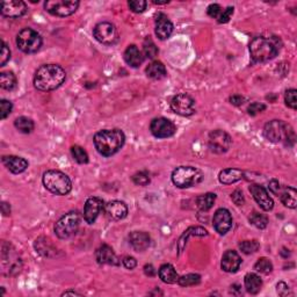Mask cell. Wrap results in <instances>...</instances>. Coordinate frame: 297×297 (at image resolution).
<instances>
[{
    "label": "cell",
    "mask_w": 297,
    "mask_h": 297,
    "mask_svg": "<svg viewBox=\"0 0 297 297\" xmlns=\"http://www.w3.org/2000/svg\"><path fill=\"white\" fill-rule=\"evenodd\" d=\"M66 73L57 64H45L40 66L34 76V86L37 90L48 92V91H53L62 86V84L65 82Z\"/></svg>",
    "instance_id": "cell-1"
},
{
    "label": "cell",
    "mask_w": 297,
    "mask_h": 297,
    "mask_svg": "<svg viewBox=\"0 0 297 297\" xmlns=\"http://www.w3.org/2000/svg\"><path fill=\"white\" fill-rule=\"evenodd\" d=\"M94 147L101 156L110 157L123 147L126 136L120 129H104L100 130L94 136Z\"/></svg>",
    "instance_id": "cell-2"
},
{
    "label": "cell",
    "mask_w": 297,
    "mask_h": 297,
    "mask_svg": "<svg viewBox=\"0 0 297 297\" xmlns=\"http://www.w3.org/2000/svg\"><path fill=\"white\" fill-rule=\"evenodd\" d=\"M264 135L272 143H283L286 147H293L295 144L296 135L295 131L289 124L281 120H273L266 123L264 128Z\"/></svg>",
    "instance_id": "cell-3"
},
{
    "label": "cell",
    "mask_w": 297,
    "mask_h": 297,
    "mask_svg": "<svg viewBox=\"0 0 297 297\" xmlns=\"http://www.w3.org/2000/svg\"><path fill=\"white\" fill-rule=\"evenodd\" d=\"M280 47L274 39L258 36L249 43L251 58L256 63H264L271 60L278 55Z\"/></svg>",
    "instance_id": "cell-4"
},
{
    "label": "cell",
    "mask_w": 297,
    "mask_h": 297,
    "mask_svg": "<svg viewBox=\"0 0 297 297\" xmlns=\"http://www.w3.org/2000/svg\"><path fill=\"white\" fill-rule=\"evenodd\" d=\"M42 182L47 190L55 195H66L72 190L71 179L60 171H47L43 174Z\"/></svg>",
    "instance_id": "cell-5"
},
{
    "label": "cell",
    "mask_w": 297,
    "mask_h": 297,
    "mask_svg": "<svg viewBox=\"0 0 297 297\" xmlns=\"http://www.w3.org/2000/svg\"><path fill=\"white\" fill-rule=\"evenodd\" d=\"M203 179L202 172L193 166L177 167L172 173V181L179 188H188L200 184Z\"/></svg>",
    "instance_id": "cell-6"
},
{
    "label": "cell",
    "mask_w": 297,
    "mask_h": 297,
    "mask_svg": "<svg viewBox=\"0 0 297 297\" xmlns=\"http://www.w3.org/2000/svg\"><path fill=\"white\" fill-rule=\"evenodd\" d=\"M16 46L25 53H34L42 47V37L36 30L25 28L16 36Z\"/></svg>",
    "instance_id": "cell-7"
},
{
    "label": "cell",
    "mask_w": 297,
    "mask_h": 297,
    "mask_svg": "<svg viewBox=\"0 0 297 297\" xmlns=\"http://www.w3.org/2000/svg\"><path fill=\"white\" fill-rule=\"evenodd\" d=\"M80 216L77 211H71L60 217L55 224V234L60 239H67L78 231Z\"/></svg>",
    "instance_id": "cell-8"
},
{
    "label": "cell",
    "mask_w": 297,
    "mask_h": 297,
    "mask_svg": "<svg viewBox=\"0 0 297 297\" xmlns=\"http://www.w3.org/2000/svg\"><path fill=\"white\" fill-rule=\"evenodd\" d=\"M78 7L79 1L77 0H48L45 2L46 11L59 18L72 15Z\"/></svg>",
    "instance_id": "cell-9"
},
{
    "label": "cell",
    "mask_w": 297,
    "mask_h": 297,
    "mask_svg": "<svg viewBox=\"0 0 297 297\" xmlns=\"http://www.w3.org/2000/svg\"><path fill=\"white\" fill-rule=\"evenodd\" d=\"M93 35L98 42L106 46L115 45L119 40V34L115 26L110 22H100L94 27Z\"/></svg>",
    "instance_id": "cell-10"
},
{
    "label": "cell",
    "mask_w": 297,
    "mask_h": 297,
    "mask_svg": "<svg viewBox=\"0 0 297 297\" xmlns=\"http://www.w3.org/2000/svg\"><path fill=\"white\" fill-rule=\"evenodd\" d=\"M171 108L178 115L191 116L195 113V101L188 94H178L172 99Z\"/></svg>",
    "instance_id": "cell-11"
},
{
    "label": "cell",
    "mask_w": 297,
    "mask_h": 297,
    "mask_svg": "<svg viewBox=\"0 0 297 297\" xmlns=\"http://www.w3.org/2000/svg\"><path fill=\"white\" fill-rule=\"evenodd\" d=\"M232 140L223 130H215L209 135V148L215 153H224L230 148Z\"/></svg>",
    "instance_id": "cell-12"
},
{
    "label": "cell",
    "mask_w": 297,
    "mask_h": 297,
    "mask_svg": "<svg viewBox=\"0 0 297 297\" xmlns=\"http://www.w3.org/2000/svg\"><path fill=\"white\" fill-rule=\"evenodd\" d=\"M150 130L154 137L157 138H168L172 137L177 131L174 123L165 117H158L152 120L150 124Z\"/></svg>",
    "instance_id": "cell-13"
},
{
    "label": "cell",
    "mask_w": 297,
    "mask_h": 297,
    "mask_svg": "<svg viewBox=\"0 0 297 297\" xmlns=\"http://www.w3.org/2000/svg\"><path fill=\"white\" fill-rule=\"evenodd\" d=\"M214 228L219 235H225L232 227V216L230 211L225 208L216 210L214 215Z\"/></svg>",
    "instance_id": "cell-14"
},
{
    "label": "cell",
    "mask_w": 297,
    "mask_h": 297,
    "mask_svg": "<svg viewBox=\"0 0 297 297\" xmlns=\"http://www.w3.org/2000/svg\"><path fill=\"white\" fill-rule=\"evenodd\" d=\"M26 12L27 5L21 0H8V1H2L1 4V14L6 18H21L26 14Z\"/></svg>",
    "instance_id": "cell-15"
},
{
    "label": "cell",
    "mask_w": 297,
    "mask_h": 297,
    "mask_svg": "<svg viewBox=\"0 0 297 297\" xmlns=\"http://www.w3.org/2000/svg\"><path fill=\"white\" fill-rule=\"evenodd\" d=\"M249 192H251L256 203L260 205V208L264 209L265 211L272 210L273 207H274V202H273L272 198L269 197L268 192L262 186L253 184L249 186Z\"/></svg>",
    "instance_id": "cell-16"
},
{
    "label": "cell",
    "mask_w": 297,
    "mask_h": 297,
    "mask_svg": "<svg viewBox=\"0 0 297 297\" xmlns=\"http://www.w3.org/2000/svg\"><path fill=\"white\" fill-rule=\"evenodd\" d=\"M101 209H103V201L99 198H90L84 207V218L89 224L97 221Z\"/></svg>",
    "instance_id": "cell-17"
},
{
    "label": "cell",
    "mask_w": 297,
    "mask_h": 297,
    "mask_svg": "<svg viewBox=\"0 0 297 297\" xmlns=\"http://www.w3.org/2000/svg\"><path fill=\"white\" fill-rule=\"evenodd\" d=\"M96 259L100 265H111V266H119L120 260L113 251V248L108 245H101L96 252Z\"/></svg>",
    "instance_id": "cell-18"
},
{
    "label": "cell",
    "mask_w": 297,
    "mask_h": 297,
    "mask_svg": "<svg viewBox=\"0 0 297 297\" xmlns=\"http://www.w3.org/2000/svg\"><path fill=\"white\" fill-rule=\"evenodd\" d=\"M156 35L159 40H166L173 33V23L171 20L165 15L164 13H159L156 16V28H154Z\"/></svg>",
    "instance_id": "cell-19"
},
{
    "label": "cell",
    "mask_w": 297,
    "mask_h": 297,
    "mask_svg": "<svg viewBox=\"0 0 297 297\" xmlns=\"http://www.w3.org/2000/svg\"><path fill=\"white\" fill-rule=\"evenodd\" d=\"M104 211L107 216L114 221H120L127 217L128 215V207L124 202L121 201H110L104 205Z\"/></svg>",
    "instance_id": "cell-20"
},
{
    "label": "cell",
    "mask_w": 297,
    "mask_h": 297,
    "mask_svg": "<svg viewBox=\"0 0 297 297\" xmlns=\"http://www.w3.org/2000/svg\"><path fill=\"white\" fill-rule=\"evenodd\" d=\"M242 259L237 252L227 251L222 256L221 267L227 273H235L241 267Z\"/></svg>",
    "instance_id": "cell-21"
},
{
    "label": "cell",
    "mask_w": 297,
    "mask_h": 297,
    "mask_svg": "<svg viewBox=\"0 0 297 297\" xmlns=\"http://www.w3.org/2000/svg\"><path fill=\"white\" fill-rule=\"evenodd\" d=\"M2 164L9 172L14 174L22 173L28 167V161L25 158L18 156H4L2 157Z\"/></svg>",
    "instance_id": "cell-22"
},
{
    "label": "cell",
    "mask_w": 297,
    "mask_h": 297,
    "mask_svg": "<svg viewBox=\"0 0 297 297\" xmlns=\"http://www.w3.org/2000/svg\"><path fill=\"white\" fill-rule=\"evenodd\" d=\"M129 243L135 251L143 252L150 246L151 238L147 232L134 231L129 235Z\"/></svg>",
    "instance_id": "cell-23"
},
{
    "label": "cell",
    "mask_w": 297,
    "mask_h": 297,
    "mask_svg": "<svg viewBox=\"0 0 297 297\" xmlns=\"http://www.w3.org/2000/svg\"><path fill=\"white\" fill-rule=\"evenodd\" d=\"M124 60L131 67H138L144 62V56L136 46L131 45L124 51Z\"/></svg>",
    "instance_id": "cell-24"
},
{
    "label": "cell",
    "mask_w": 297,
    "mask_h": 297,
    "mask_svg": "<svg viewBox=\"0 0 297 297\" xmlns=\"http://www.w3.org/2000/svg\"><path fill=\"white\" fill-rule=\"evenodd\" d=\"M243 177H244V173H243V171L238 170V168H225V170L221 171L218 179L222 184L231 185L242 180Z\"/></svg>",
    "instance_id": "cell-25"
},
{
    "label": "cell",
    "mask_w": 297,
    "mask_h": 297,
    "mask_svg": "<svg viewBox=\"0 0 297 297\" xmlns=\"http://www.w3.org/2000/svg\"><path fill=\"white\" fill-rule=\"evenodd\" d=\"M147 72V76L148 78L153 79V80H160L164 79L166 77V67L159 60H154L151 64H148V66L145 70Z\"/></svg>",
    "instance_id": "cell-26"
},
{
    "label": "cell",
    "mask_w": 297,
    "mask_h": 297,
    "mask_svg": "<svg viewBox=\"0 0 297 297\" xmlns=\"http://www.w3.org/2000/svg\"><path fill=\"white\" fill-rule=\"evenodd\" d=\"M244 283L248 293L253 294V295H254V294H258L260 290H261L262 280L260 279L259 275L254 274V273H248V274H246L244 279Z\"/></svg>",
    "instance_id": "cell-27"
},
{
    "label": "cell",
    "mask_w": 297,
    "mask_h": 297,
    "mask_svg": "<svg viewBox=\"0 0 297 297\" xmlns=\"http://www.w3.org/2000/svg\"><path fill=\"white\" fill-rule=\"evenodd\" d=\"M159 278L161 281L167 283V285H173V283L178 282L179 275L173 266L165 264L159 268Z\"/></svg>",
    "instance_id": "cell-28"
},
{
    "label": "cell",
    "mask_w": 297,
    "mask_h": 297,
    "mask_svg": "<svg viewBox=\"0 0 297 297\" xmlns=\"http://www.w3.org/2000/svg\"><path fill=\"white\" fill-rule=\"evenodd\" d=\"M280 198H281L282 203L290 209H295L297 205V192L293 187L282 188L281 193H280Z\"/></svg>",
    "instance_id": "cell-29"
},
{
    "label": "cell",
    "mask_w": 297,
    "mask_h": 297,
    "mask_svg": "<svg viewBox=\"0 0 297 297\" xmlns=\"http://www.w3.org/2000/svg\"><path fill=\"white\" fill-rule=\"evenodd\" d=\"M191 236H198V237H203V236H208V231L205 230L204 228L201 227H192L190 229H187V230L185 231V234L181 236L180 239H179L178 243V248L179 251H182L185 248V245L187 244V239L188 237H191Z\"/></svg>",
    "instance_id": "cell-30"
},
{
    "label": "cell",
    "mask_w": 297,
    "mask_h": 297,
    "mask_svg": "<svg viewBox=\"0 0 297 297\" xmlns=\"http://www.w3.org/2000/svg\"><path fill=\"white\" fill-rule=\"evenodd\" d=\"M215 200H216V194L214 193L202 194L197 198L198 207L200 208L202 211H208L209 209H211L212 205H214Z\"/></svg>",
    "instance_id": "cell-31"
},
{
    "label": "cell",
    "mask_w": 297,
    "mask_h": 297,
    "mask_svg": "<svg viewBox=\"0 0 297 297\" xmlns=\"http://www.w3.org/2000/svg\"><path fill=\"white\" fill-rule=\"evenodd\" d=\"M0 86L2 90L12 91L16 86V78L13 72H1L0 73Z\"/></svg>",
    "instance_id": "cell-32"
},
{
    "label": "cell",
    "mask_w": 297,
    "mask_h": 297,
    "mask_svg": "<svg viewBox=\"0 0 297 297\" xmlns=\"http://www.w3.org/2000/svg\"><path fill=\"white\" fill-rule=\"evenodd\" d=\"M14 126L16 129L22 134H30L34 130V122L26 116L18 117V119L15 120Z\"/></svg>",
    "instance_id": "cell-33"
},
{
    "label": "cell",
    "mask_w": 297,
    "mask_h": 297,
    "mask_svg": "<svg viewBox=\"0 0 297 297\" xmlns=\"http://www.w3.org/2000/svg\"><path fill=\"white\" fill-rule=\"evenodd\" d=\"M35 248L43 256H50V252L53 251V248H51V243H50L49 239L46 238L36 239Z\"/></svg>",
    "instance_id": "cell-34"
},
{
    "label": "cell",
    "mask_w": 297,
    "mask_h": 297,
    "mask_svg": "<svg viewBox=\"0 0 297 297\" xmlns=\"http://www.w3.org/2000/svg\"><path fill=\"white\" fill-rule=\"evenodd\" d=\"M71 153H72L73 159L78 164H87L89 163V154L82 147L79 145H74L71 148Z\"/></svg>",
    "instance_id": "cell-35"
},
{
    "label": "cell",
    "mask_w": 297,
    "mask_h": 297,
    "mask_svg": "<svg viewBox=\"0 0 297 297\" xmlns=\"http://www.w3.org/2000/svg\"><path fill=\"white\" fill-rule=\"evenodd\" d=\"M248 219H249V223H251L252 225H254V227L258 229H261V230L267 227V224H268V218L266 217L265 215L260 214V212H256V211H253Z\"/></svg>",
    "instance_id": "cell-36"
},
{
    "label": "cell",
    "mask_w": 297,
    "mask_h": 297,
    "mask_svg": "<svg viewBox=\"0 0 297 297\" xmlns=\"http://www.w3.org/2000/svg\"><path fill=\"white\" fill-rule=\"evenodd\" d=\"M254 269L258 273H261V274L267 275V274H269V273H272V271H273V264H272L271 260L267 258H260L258 261L255 262Z\"/></svg>",
    "instance_id": "cell-37"
},
{
    "label": "cell",
    "mask_w": 297,
    "mask_h": 297,
    "mask_svg": "<svg viewBox=\"0 0 297 297\" xmlns=\"http://www.w3.org/2000/svg\"><path fill=\"white\" fill-rule=\"evenodd\" d=\"M201 282V276L198 274H187L178 279V283L181 287L197 286Z\"/></svg>",
    "instance_id": "cell-38"
},
{
    "label": "cell",
    "mask_w": 297,
    "mask_h": 297,
    "mask_svg": "<svg viewBox=\"0 0 297 297\" xmlns=\"http://www.w3.org/2000/svg\"><path fill=\"white\" fill-rule=\"evenodd\" d=\"M143 50H144V55L147 56L148 58L152 59L158 55V48L150 37H147V39H145V41L143 43Z\"/></svg>",
    "instance_id": "cell-39"
},
{
    "label": "cell",
    "mask_w": 297,
    "mask_h": 297,
    "mask_svg": "<svg viewBox=\"0 0 297 297\" xmlns=\"http://www.w3.org/2000/svg\"><path fill=\"white\" fill-rule=\"evenodd\" d=\"M260 248V244L256 241H244L239 244V248L245 254H252L255 253Z\"/></svg>",
    "instance_id": "cell-40"
},
{
    "label": "cell",
    "mask_w": 297,
    "mask_h": 297,
    "mask_svg": "<svg viewBox=\"0 0 297 297\" xmlns=\"http://www.w3.org/2000/svg\"><path fill=\"white\" fill-rule=\"evenodd\" d=\"M285 101L286 104L292 109H296L297 108V91L296 90H288L285 94Z\"/></svg>",
    "instance_id": "cell-41"
},
{
    "label": "cell",
    "mask_w": 297,
    "mask_h": 297,
    "mask_svg": "<svg viewBox=\"0 0 297 297\" xmlns=\"http://www.w3.org/2000/svg\"><path fill=\"white\" fill-rule=\"evenodd\" d=\"M12 109H13V104L11 101L2 99L0 101V119L5 120L6 117L11 114Z\"/></svg>",
    "instance_id": "cell-42"
},
{
    "label": "cell",
    "mask_w": 297,
    "mask_h": 297,
    "mask_svg": "<svg viewBox=\"0 0 297 297\" xmlns=\"http://www.w3.org/2000/svg\"><path fill=\"white\" fill-rule=\"evenodd\" d=\"M11 58V50L4 41H1V50H0V66H5Z\"/></svg>",
    "instance_id": "cell-43"
},
{
    "label": "cell",
    "mask_w": 297,
    "mask_h": 297,
    "mask_svg": "<svg viewBox=\"0 0 297 297\" xmlns=\"http://www.w3.org/2000/svg\"><path fill=\"white\" fill-rule=\"evenodd\" d=\"M128 5H129V8L133 12L142 13L145 11V8H147L148 2L144 1V0H130V1L128 2Z\"/></svg>",
    "instance_id": "cell-44"
},
{
    "label": "cell",
    "mask_w": 297,
    "mask_h": 297,
    "mask_svg": "<svg viewBox=\"0 0 297 297\" xmlns=\"http://www.w3.org/2000/svg\"><path fill=\"white\" fill-rule=\"evenodd\" d=\"M133 181L138 186H147L150 184V177L147 172H138V173L134 174Z\"/></svg>",
    "instance_id": "cell-45"
},
{
    "label": "cell",
    "mask_w": 297,
    "mask_h": 297,
    "mask_svg": "<svg viewBox=\"0 0 297 297\" xmlns=\"http://www.w3.org/2000/svg\"><path fill=\"white\" fill-rule=\"evenodd\" d=\"M222 12H223V9L221 7V5H218V4H211V5H209L207 8L208 15L210 16V18L216 19V20L219 18V15L222 14Z\"/></svg>",
    "instance_id": "cell-46"
},
{
    "label": "cell",
    "mask_w": 297,
    "mask_h": 297,
    "mask_svg": "<svg viewBox=\"0 0 297 297\" xmlns=\"http://www.w3.org/2000/svg\"><path fill=\"white\" fill-rule=\"evenodd\" d=\"M266 109V106L264 103H260V102H253L248 106V114L251 116H255L256 114L261 113V111H264Z\"/></svg>",
    "instance_id": "cell-47"
},
{
    "label": "cell",
    "mask_w": 297,
    "mask_h": 297,
    "mask_svg": "<svg viewBox=\"0 0 297 297\" xmlns=\"http://www.w3.org/2000/svg\"><path fill=\"white\" fill-rule=\"evenodd\" d=\"M234 7H227L225 9H223L222 14L219 15V18L217 19V21L219 23H227L230 21L231 16L234 15Z\"/></svg>",
    "instance_id": "cell-48"
},
{
    "label": "cell",
    "mask_w": 297,
    "mask_h": 297,
    "mask_svg": "<svg viewBox=\"0 0 297 297\" xmlns=\"http://www.w3.org/2000/svg\"><path fill=\"white\" fill-rule=\"evenodd\" d=\"M268 188H269V191H271V193L276 195V197H279L280 193H281V191H282L281 185H280V182L278 180H271V181H269Z\"/></svg>",
    "instance_id": "cell-49"
},
{
    "label": "cell",
    "mask_w": 297,
    "mask_h": 297,
    "mask_svg": "<svg viewBox=\"0 0 297 297\" xmlns=\"http://www.w3.org/2000/svg\"><path fill=\"white\" fill-rule=\"evenodd\" d=\"M231 198H232V201L235 202V204H237V205H243V204H244V202H245L244 195H243V192L239 191V190L235 191L234 193L231 194Z\"/></svg>",
    "instance_id": "cell-50"
},
{
    "label": "cell",
    "mask_w": 297,
    "mask_h": 297,
    "mask_svg": "<svg viewBox=\"0 0 297 297\" xmlns=\"http://www.w3.org/2000/svg\"><path fill=\"white\" fill-rule=\"evenodd\" d=\"M122 264L127 269H134L137 266V261L133 256H124L122 260Z\"/></svg>",
    "instance_id": "cell-51"
},
{
    "label": "cell",
    "mask_w": 297,
    "mask_h": 297,
    "mask_svg": "<svg viewBox=\"0 0 297 297\" xmlns=\"http://www.w3.org/2000/svg\"><path fill=\"white\" fill-rule=\"evenodd\" d=\"M276 292H278L280 296H287L289 293V287L285 282H279L276 285Z\"/></svg>",
    "instance_id": "cell-52"
},
{
    "label": "cell",
    "mask_w": 297,
    "mask_h": 297,
    "mask_svg": "<svg viewBox=\"0 0 297 297\" xmlns=\"http://www.w3.org/2000/svg\"><path fill=\"white\" fill-rule=\"evenodd\" d=\"M245 99L242 96H232L230 98V102L235 106H241V104L244 103Z\"/></svg>",
    "instance_id": "cell-53"
},
{
    "label": "cell",
    "mask_w": 297,
    "mask_h": 297,
    "mask_svg": "<svg viewBox=\"0 0 297 297\" xmlns=\"http://www.w3.org/2000/svg\"><path fill=\"white\" fill-rule=\"evenodd\" d=\"M144 273L148 276H154V274H156V269H154V267L152 265H145L144 266Z\"/></svg>",
    "instance_id": "cell-54"
},
{
    "label": "cell",
    "mask_w": 297,
    "mask_h": 297,
    "mask_svg": "<svg viewBox=\"0 0 297 297\" xmlns=\"http://www.w3.org/2000/svg\"><path fill=\"white\" fill-rule=\"evenodd\" d=\"M1 210H2V214L5 216H8L11 214V207H9V204L6 203V202H2L1 203Z\"/></svg>",
    "instance_id": "cell-55"
},
{
    "label": "cell",
    "mask_w": 297,
    "mask_h": 297,
    "mask_svg": "<svg viewBox=\"0 0 297 297\" xmlns=\"http://www.w3.org/2000/svg\"><path fill=\"white\" fill-rule=\"evenodd\" d=\"M170 2V0H165V1H159V0H153V4L156 5H166Z\"/></svg>",
    "instance_id": "cell-56"
},
{
    "label": "cell",
    "mask_w": 297,
    "mask_h": 297,
    "mask_svg": "<svg viewBox=\"0 0 297 297\" xmlns=\"http://www.w3.org/2000/svg\"><path fill=\"white\" fill-rule=\"evenodd\" d=\"M67 295H80V294L76 293V292H66L63 294V296H67Z\"/></svg>",
    "instance_id": "cell-57"
}]
</instances>
